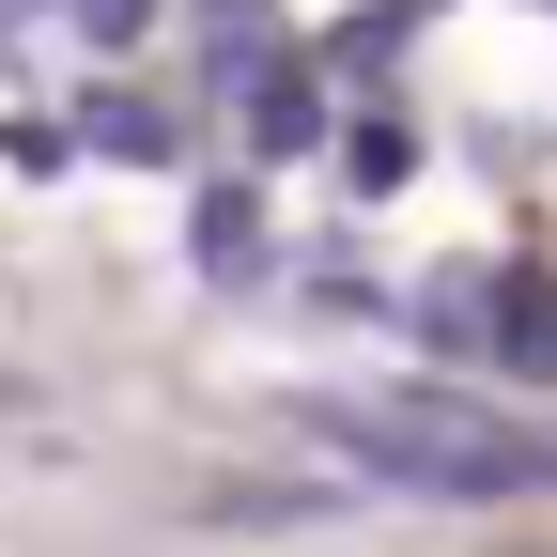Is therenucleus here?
Segmentation results:
<instances>
[{
  "mask_svg": "<svg viewBox=\"0 0 557 557\" xmlns=\"http://www.w3.org/2000/svg\"><path fill=\"white\" fill-rule=\"evenodd\" d=\"M341 449L357 465H387V480H434V496H511V480L542 465V449H511V434H465V418H341Z\"/></svg>",
  "mask_w": 557,
  "mask_h": 557,
  "instance_id": "f257e3e1",
  "label": "nucleus"
},
{
  "mask_svg": "<svg viewBox=\"0 0 557 557\" xmlns=\"http://www.w3.org/2000/svg\"><path fill=\"white\" fill-rule=\"evenodd\" d=\"M201 263H218V278L248 263V186H218V201H201Z\"/></svg>",
  "mask_w": 557,
  "mask_h": 557,
  "instance_id": "423d86ee",
  "label": "nucleus"
},
{
  "mask_svg": "<svg viewBox=\"0 0 557 557\" xmlns=\"http://www.w3.org/2000/svg\"><path fill=\"white\" fill-rule=\"evenodd\" d=\"M94 156H139V171H156V156H171V124H156V109H94Z\"/></svg>",
  "mask_w": 557,
  "mask_h": 557,
  "instance_id": "39448f33",
  "label": "nucleus"
},
{
  "mask_svg": "<svg viewBox=\"0 0 557 557\" xmlns=\"http://www.w3.org/2000/svg\"><path fill=\"white\" fill-rule=\"evenodd\" d=\"M139 16H156V0H78V32H139Z\"/></svg>",
  "mask_w": 557,
  "mask_h": 557,
  "instance_id": "0eeeda50",
  "label": "nucleus"
},
{
  "mask_svg": "<svg viewBox=\"0 0 557 557\" xmlns=\"http://www.w3.org/2000/svg\"><path fill=\"white\" fill-rule=\"evenodd\" d=\"M403 171H418V139H403V109H372L357 124V186H403Z\"/></svg>",
  "mask_w": 557,
  "mask_h": 557,
  "instance_id": "20e7f679",
  "label": "nucleus"
},
{
  "mask_svg": "<svg viewBox=\"0 0 557 557\" xmlns=\"http://www.w3.org/2000/svg\"><path fill=\"white\" fill-rule=\"evenodd\" d=\"M310 109H325V94L295 78V62H278V78L248 94V156H310Z\"/></svg>",
  "mask_w": 557,
  "mask_h": 557,
  "instance_id": "f03ea898",
  "label": "nucleus"
},
{
  "mask_svg": "<svg viewBox=\"0 0 557 557\" xmlns=\"http://www.w3.org/2000/svg\"><path fill=\"white\" fill-rule=\"evenodd\" d=\"M496 357L557 372V295H542V278H511V295H496Z\"/></svg>",
  "mask_w": 557,
  "mask_h": 557,
  "instance_id": "7ed1b4c3",
  "label": "nucleus"
}]
</instances>
